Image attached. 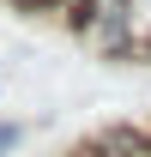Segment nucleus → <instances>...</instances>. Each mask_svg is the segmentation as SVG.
Here are the masks:
<instances>
[{
  "instance_id": "obj_1",
  "label": "nucleus",
  "mask_w": 151,
  "mask_h": 157,
  "mask_svg": "<svg viewBox=\"0 0 151 157\" xmlns=\"http://www.w3.org/2000/svg\"><path fill=\"white\" fill-rule=\"evenodd\" d=\"M18 145H24V121H6V115H0V157H12Z\"/></svg>"
}]
</instances>
